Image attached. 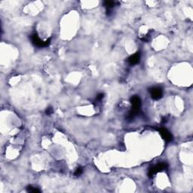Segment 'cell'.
<instances>
[{"label":"cell","mask_w":193,"mask_h":193,"mask_svg":"<svg viewBox=\"0 0 193 193\" xmlns=\"http://www.w3.org/2000/svg\"><path fill=\"white\" fill-rule=\"evenodd\" d=\"M130 102H131L132 107H131V111L129 112L128 118L132 120L138 115L139 112H140V106H141V100H140V98L138 96L134 95V96L131 97Z\"/></svg>","instance_id":"cell-1"},{"label":"cell","mask_w":193,"mask_h":193,"mask_svg":"<svg viewBox=\"0 0 193 193\" xmlns=\"http://www.w3.org/2000/svg\"><path fill=\"white\" fill-rule=\"evenodd\" d=\"M167 168V165L165 163V162L158 163V165L153 166V167H150V168L149 169V171H148V176L150 178H152L157 173L162 172V171L166 170Z\"/></svg>","instance_id":"cell-2"},{"label":"cell","mask_w":193,"mask_h":193,"mask_svg":"<svg viewBox=\"0 0 193 193\" xmlns=\"http://www.w3.org/2000/svg\"><path fill=\"white\" fill-rule=\"evenodd\" d=\"M31 39V41L32 44L35 46L39 47V48H45V47L48 46L51 43V39H48L46 41H42L41 39H39V36L36 33H34L30 36Z\"/></svg>","instance_id":"cell-3"},{"label":"cell","mask_w":193,"mask_h":193,"mask_svg":"<svg viewBox=\"0 0 193 193\" xmlns=\"http://www.w3.org/2000/svg\"><path fill=\"white\" fill-rule=\"evenodd\" d=\"M150 95L151 97L155 100H158L162 98L163 96V91L161 88L159 87H154L150 89Z\"/></svg>","instance_id":"cell-4"},{"label":"cell","mask_w":193,"mask_h":193,"mask_svg":"<svg viewBox=\"0 0 193 193\" xmlns=\"http://www.w3.org/2000/svg\"><path fill=\"white\" fill-rule=\"evenodd\" d=\"M158 131H159V133L162 136V138H163L166 142H170L171 140H173L172 134H171L170 131H167L165 128H158Z\"/></svg>","instance_id":"cell-5"},{"label":"cell","mask_w":193,"mask_h":193,"mask_svg":"<svg viewBox=\"0 0 193 193\" xmlns=\"http://www.w3.org/2000/svg\"><path fill=\"white\" fill-rule=\"evenodd\" d=\"M140 54L138 52V53L134 54V55H131L130 57L128 58V62L130 65L131 66H133V65L138 64L139 62H140Z\"/></svg>","instance_id":"cell-6"},{"label":"cell","mask_w":193,"mask_h":193,"mask_svg":"<svg viewBox=\"0 0 193 193\" xmlns=\"http://www.w3.org/2000/svg\"><path fill=\"white\" fill-rule=\"evenodd\" d=\"M115 2L114 1H105L104 2V5L105 6L106 8V12H109L112 10V8H113V7L115 5Z\"/></svg>","instance_id":"cell-7"},{"label":"cell","mask_w":193,"mask_h":193,"mask_svg":"<svg viewBox=\"0 0 193 193\" xmlns=\"http://www.w3.org/2000/svg\"><path fill=\"white\" fill-rule=\"evenodd\" d=\"M27 192H34V193H37V192H40L41 191L39 190V189L36 188V187H32V186H29L27 189Z\"/></svg>","instance_id":"cell-8"},{"label":"cell","mask_w":193,"mask_h":193,"mask_svg":"<svg viewBox=\"0 0 193 193\" xmlns=\"http://www.w3.org/2000/svg\"><path fill=\"white\" fill-rule=\"evenodd\" d=\"M83 172V168L82 167H78V168L76 169V171H75V176H80L81 174H82Z\"/></svg>","instance_id":"cell-9"},{"label":"cell","mask_w":193,"mask_h":193,"mask_svg":"<svg viewBox=\"0 0 193 193\" xmlns=\"http://www.w3.org/2000/svg\"><path fill=\"white\" fill-rule=\"evenodd\" d=\"M53 112H54V110H53V108L52 107H48L46 109V115H51L52 113H53Z\"/></svg>","instance_id":"cell-10"},{"label":"cell","mask_w":193,"mask_h":193,"mask_svg":"<svg viewBox=\"0 0 193 193\" xmlns=\"http://www.w3.org/2000/svg\"><path fill=\"white\" fill-rule=\"evenodd\" d=\"M104 94L103 93L99 94L97 96L96 100H97V101H100V100H103V98H104Z\"/></svg>","instance_id":"cell-11"}]
</instances>
